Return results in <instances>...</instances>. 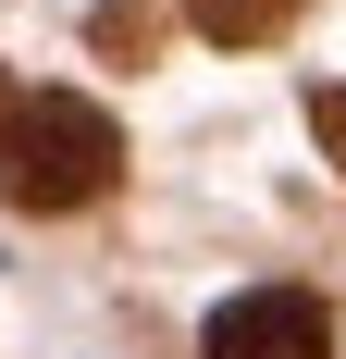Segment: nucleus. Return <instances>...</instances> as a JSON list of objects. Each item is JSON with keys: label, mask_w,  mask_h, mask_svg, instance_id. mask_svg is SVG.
I'll return each mask as SVG.
<instances>
[{"label": "nucleus", "mask_w": 346, "mask_h": 359, "mask_svg": "<svg viewBox=\"0 0 346 359\" xmlns=\"http://www.w3.org/2000/svg\"><path fill=\"white\" fill-rule=\"evenodd\" d=\"M198 347H210V359H334V297H310V285H247V297L210 310Z\"/></svg>", "instance_id": "nucleus-2"}, {"label": "nucleus", "mask_w": 346, "mask_h": 359, "mask_svg": "<svg viewBox=\"0 0 346 359\" xmlns=\"http://www.w3.org/2000/svg\"><path fill=\"white\" fill-rule=\"evenodd\" d=\"M310 137L334 149V174H346V87H334V74H321V87H310Z\"/></svg>", "instance_id": "nucleus-5"}, {"label": "nucleus", "mask_w": 346, "mask_h": 359, "mask_svg": "<svg viewBox=\"0 0 346 359\" xmlns=\"http://www.w3.org/2000/svg\"><path fill=\"white\" fill-rule=\"evenodd\" d=\"M87 37H99L111 62H148V50H161V0H99V13H87Z\"/></svg>", "instance_id": "nucleus-4"}, {"label": "nucleus", "mask_w": 346, "mask_h": 359, "mask_svg": "<svg viewBox=\"0 0 346 359\" xmlns=\"http://www.w3.org/2000/svg\"><path fill=\"white\" fill-rule=\"evenodd\" d=\"M124 186V124L74 87L0 74V211H87Z\"/></svg>", "instance_id": "nucleus-1"}, {"label": "nucleus", "mask_w": 346, "mask_h": 359, "mask_svg": "<svg viewBox=\"0 0 346 359\" xmlns=\"http://www.w3.org/2000/svg\"><path fill=\"white\" fill-rule=\"evenodd\" d=\"M186 25H198L210 50H272V37L297 25V0H186Z\"/></svg>", "instance_id": "nucleus-3"}]
</instances>
